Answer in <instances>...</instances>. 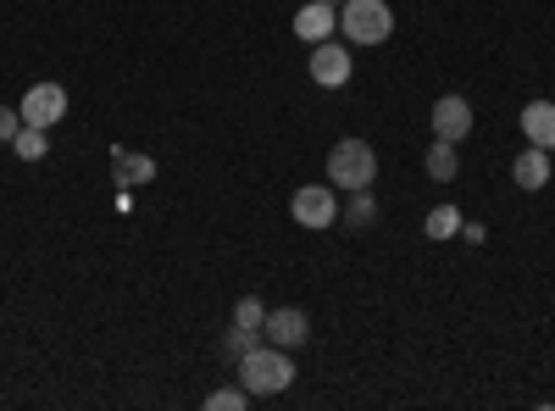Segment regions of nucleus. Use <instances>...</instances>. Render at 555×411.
<instances>
[{"mask_svg":"<svg viewBox=\"0 0 555 411\" xmlns=\"http://www.w3.org/2000/svg\"><path fill=\"white\" fill-rule=\"evenodd\" d=\"M17 128H23V112L17 106H0V140H17Z\"/></svg>","mask_w":555,"mask_h":411,"instance_id":"20","label":"nucleus"},{"mask_svg":"<svg viewBox=\"0 0 555 411\" xmlns=\"http://www.w3.org/2000/svg\"><path fill=\"white\" fill-rule=\"evenodd\" d=\"M373 217H378V201L366 195V190H356V195H350V206H345V222L366 228V222H373Z\"/></svg>","mask_w":555,"mask_h":411,"instance_id":"16","label":"nucleus"},{"mask_svg":"<svg viewBox=\"0 0 555 411\" xmlns=\"http://www.w3.org/2000/svg\"><path fill=\"white\" fill-rule=\"evenodd\" d=\"M17 112H23L28 128H44V133H51V128L67 117V89H62V84H34Z\"/></svg>","mask_w":555,"mask_h":411,"instance_id":"5","label":"nucleus"},{"mask_svg":"<svg viewBox=\"0 0 555 411\" xmlns=\"http://www.w3.org/2000/svg\"><path fill=\"white\" fill-rule=\"evenodd\" d=\"M455 172H461L455 145H450V140H434V151H428V178H434V184H450Z\"/></svg>","mask_w":555,"mask_h":411,"instance_id":"13","label":"nucleus"},{"mask_svg":"<svg viewBox=\"0 0 555 411\" xmlns=\"http://www.w3.org/2000/svg\"><path fill=\"white\" fill-rule=\"evenodd\" d=\"M334 28H339V7H328V0H306V7L295 12V34L306 44H322Z\"/></svg>","mask_w":555,"mask_h":411,"instance_id":"9","label":"nucleus"},{"mask_svg":"<svg viewBox=\"0 0 555 411\" xmlns=\"http://www.w3.org/2000/svg\"><path fill=\"white\" fill-rule=\"evenodd\" d=\"M234 323H245V329H261V323H267V306H261L256 295H245V300L234 306Z\"/></svg>","mask_w":555,"mask_h":411,"instance_id":"19","label":"nucleus"},{"mask_svg":"<svg viewBox=\"0 0 555 411\" xmlns=\"http://www.w3.org/2000/svg\"><path fill=\"white\" fill-rule=\"evenodd\" d=\"M250 400V389L240 384V389H217V395H206V411H240Z\"/></svg>","mask_w":555,"mask_h":411,"instance_id":"18","label":"nucleus"},{"mask_svg":"<svg viewBox=\"0 0 555 411\" xmlns=\"http://www.w3.org/2000/svg\"><path fill=\"white\" fill-rule=\"evenodd\" d=\"M151 178H156V162H151V156L117 151V190H128V184H151Z\"/></svg>","mask_w":555,"mask_h":411,"instance_id":"12","label":"nucleus"},{"mask_svg":"<svg viewBox=\"0 0 555 411\" xmlns=\"http://www.w3.org/2000/svg\"><path fill=\"white\" fill-rule=\"evenodd\" d=\"M222 345H228V356H250V350L261 345V329H245V323H234Z\"/></svg>","mask_w":555,"mask_h":411,"instance_id":"17","label":"nucleus"},{"mask_svg":"<svg viewBox=\"0 0 555 411\" xmlns=\"http://www.w3.org/2000/svg\"><path fill=\"white\" fill-rule=\"evenodd\" d=\"M311 78H317L322 89H339V84H350V51H345V44H334V39L311 44Z\"/></svg>","mask_w":555,"mask_h":411,"instance_id":"8","label":"nucleus"},{"mask_svg":"<svg viewBox=\"0 0 555 411\" xmlns=\"http://www.w3.org/2000/svg\"><path fill=\"white\" fill-rule=\"evenodd\" d=\"M261 339H267V345H278V350H295V345H306V339H311V317H306L300 306H278V311H267Z\"/></svg>","mask_w":555,"mask_h":411,"instance_id":"6","label":"nucleus"},{"mask_svg":"<svg viewBox=\"0 0 555 411\" xmlns=\"http://www.w3.org/2000/svg\"><path fill=\"white\" fill-rule=\"evenodd\" d=\"M240 384L250 389V395H284L289 384H295V361H289V350H278V345H256L250 356H240Z\"/></svg>","mask_w":555,"mask_h":411,"instance_id":"1","label":"nucleus"},{"mask_svg":"<svg viewBox=\"0 0 555 411\" xmlns=\"http://www.w3.org/2000/svg\"><path fill=\"white\" fill-rule=\"evenodd\" d=\"M461 234V211L455 206H434L428 211V240H455Z\"/></svg>","mask_w":555,"mask_h":411,"instance_id":"14","label":"nucleus"},{"mask_svg":"<svg viewBox=\"0 0 555 411\" xmlns=\"http://www.w3.org/2000/svg\"><path fill=\"white\" fill-rule=\"evenodd\" d=\"M467 133H473V106L461 101V95H439V101H434V140L461 145Z\"/></svg>","mask_w":555,"mask_h":411,"instance_id":"7","label":"nucleus"},{"mask_svg":"<svg viewBox=\"0 0 555 411\" xmlns=\"http://www.w3.org/2000/svg\"><path fill=\"white\" fill-rule=\"evenodd\" d=\"M12 151H17L23 162H39V156H44V128H28V123H23L17 140H12Z\"/></svg>","mask_w":555,"mask_h":411,"instance_id":"15","label":"nucleus"},{"mask_svg":"<svg viewBox=\"0 0 555 411\" xmlns=\"http://www.w3.org/2000/svg\"><path fill=\"white\" fill-rule=\"evenodd\" d=\"M373 178H378V151L366 145V140H339L328 151V184L356 195V190H373Z\"/></svg>","mask_w":555,"mask_h":411,"instance_id":"2","label":"nucleus"},{"mask_svg":"<svg viewBox=\"0 0 555 411\" xmlns=\"http://www.w3.org/2000/svg\"><path fill=\"white\" fill-rule=\"evenodd\" d=\"M289 211H295L300 228H334L339 222V195H334V184L328 190H322V184H300L289 195Z\"/></svg>","mask_w":555,"mask_h":411,"instance_id":"4","label":"nucleus"},{"mask_svg":"<svg viewBox=\"0 0 555 411\" xmlns=\"http://www.w3.org/2000/svg\"><path fill=\"white\" fill-rule=\"evenodd\" d=\"M339 28L350 44H384L395 34V12L384 0H339Z\"/></svg>","mask_w":555,"mask_h":411,"instance_id":"3","label":"nucleus"},{"mask_svg":"<svg viewBox=\"0 0 555 411\" xmlns=\"http://www.w3.org/2000/svg\"><path fill=\"white\" fill-rule=\"evenodd\" d=\"M512 178H517V190H528V195H539L544 184H550V151H539V145H528L517 162H512Z\"/></svg>","mask_w":555,"mask_h":411,"instance_id":"10","label":"nucleus"},{"mask_svg":"<svg viewBox=\"0 0 555 411\" xmlns=\"http://www.w3.org/2000/svg\"><path fill=\"white\" fill-rule=\"evenodd\" d=\"M522 133H528V145L555 151V106L550 101H528L522 106Z\"/></svg>","mask_w":555,"mask_h":411,"instance_id":"11","label":"nucleus"},{"mask_svg":"<svg viewBox=\"0 0 555 411\" xmlns=\"http://www.w3.org/2000/svg\"><path fill=\"white\" fill-rule=\"evenodd\" d=\"M328 7H339V0H328Z\"/></svg>","mask_w":555,"mask_h":411,"instance_id":"21","label":"nucleus"}]
</instances>
